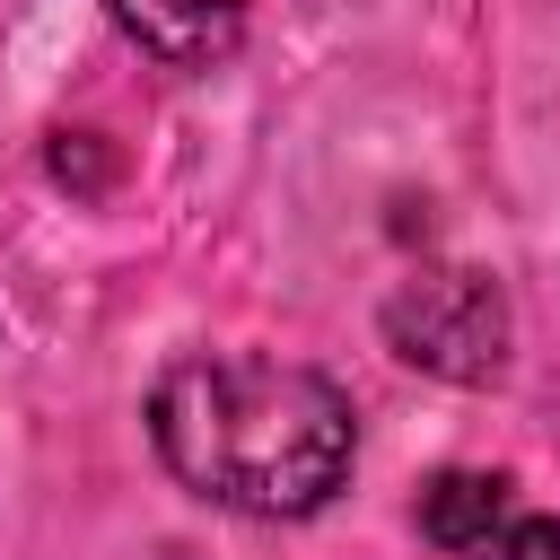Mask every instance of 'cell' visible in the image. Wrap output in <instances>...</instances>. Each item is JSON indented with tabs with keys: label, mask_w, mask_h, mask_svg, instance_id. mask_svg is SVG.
<instances>
[{
	"label": "cell",
	"mask_w": 560,
	"mask_h": 560,
	"mask_svg": "<svg viewBox=\"0 0 560 560\" xmlns=\"http://www.w3.org/2000/svg\"><path fill=\"white\" fill-rule=\"evenodd\" d=\"M105 9L166 70H219L245 44V0H105Z\"/></svg>",
	"instance_id": "obj_3"
},
{
	"label": "cell",
	"mask_w": 560,
	"mask_h": 560,
	"mask_svg": "<svg viewBox=\"0 0 560 560\" xmlns=\"http://www.w3.org/2000/svg\"><path fill=\"white\" fill-rule=\"evenodd\" d=\"M158 464L236 516H315L359 455V411L332 376L271 350H192L149 385Z\"/></svg>",
	"instance_id": "obj_1"
},
{
	"label": "cell",
	"mask_w": 560,
	"mask_h": 560,
	"mask_svg": "<svg viewBox=\"0 0 560 560\" xmlns=\"http://www.w3.org/2000/svg\"><path fill=\"white\" fill-rule=\"evenodd\" d=\"M464 560H560V516H508L481 551H464Z\"/></svg>",
	"instance_id": "obj_5"
},
{
	"label": "cell",
	"mask_w": 560,
	"mask_h": 560,
	"mask_svg": "<svg viewBox=\"0 0 560 560\" xmlns=\"http://www.w3.org/2000/svg\"><path fill=\"white\" fill-rule=\"evenodd\" d=\"M508 298L490 271H411L394 298H385V341L394 359H411L420 376H446V385H490L508 368Z\"/></svg>",
	"instance_id": "obj_2"
},
{
	"label": "cell",
	"mask_w": 560,
	"mask_h": 560,
	"mask_svg": "<svg viewBox=\"0 0 560 560\" xmlns=\"http://www.w3.org/2000/svg\"><path fill=\"white\" fill-rule=\"evenodd\" d=\"M516 508H508V472H438L429 490H420V534L438 542V551H481L499 525H508Z\"/></svg>",
	"instance_id": "obj_4"
}]
</instances>
